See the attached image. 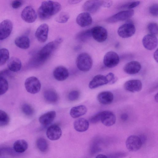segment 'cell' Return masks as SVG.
Instances as JSON below:
<instances>
[{"mask_svg": "<svg viewBox=\"0 0 158 158\" xmlns=\"http://www.w3.org/2000/svg\"><path fill=\"white\" fill-rule=\"evenodd\" d=\"M62 41V39L58 38L46 44L33 57L31 64L34 67H36L43 64Z\"/></svg>", "mask_w": 158, "mask_h": 158, "instance_id": "6da1fadb", "label": "cell"}, {"mask_svg": "<svg viewBox=\"0 0 158 158\" xmlns=\"http://www.w3.org/2000/svg\"><path fill=\"white\" fill-rule=\"evenodd\" d=\"M61 9V5L58 2L47 0L43 2L38 10V14L42 20L49 19L59 12Z\"/></svg>", "mask_w": 158, "mask_h": 158, "instance_id": "7a4b0ae2", "label": "cell"}, {"mask_svg": "<svg viewBox=\"0 0 158 158\" xmlns=\"http://www.w3.org/2000/svg\"><path fill=\"white\" fill-rule=\"evenodd\" d=\"M93 60L88 53L83 52L79 54L76 60V64L78 68L83 72L89 71L93 65Z\"/></svg>", "mask_w": 158, "mask_h": 158, "instance_id": "3957f363", "label": "cell"}, {"mask_svg": "<svg viewBox=\"0 0 158 158\" xmlns=\"http://www.w3.org/2000/svg\"><path fill=\"white\" fill-rule=\"evenodd\" d=\"M24 85L26 90L31 94L38 93L41 87L40 81L37 77L34 76L27 78L25 81Z\"/></svg>", "mask_w": 158, "mask_h": 158, "instance_id": "277c9868", "label": "cell"}, {"mask_svg": "<svg viewBox=\"0 0 158 158\" xmlns=\"http://www.w3.org/2000/svg\"><path fill=\"white\" fill-rule=\"evenodd\" d=\"M127 149L131 152H135L141 148L142 143L140 138L136 135H132L129 136L126 141Z\"/></svg>", "mask_w": 158, "mask_h": 158, "instance_id": "5b68a950", "label": "cell"}, {"mask_svg": "<svg viewBox=\"0 0 158 158\" xmlns=\"http://www.w3.org/2000/svg\"><path fill=\"white\" fill-rule=\"evenodd\" d=\"M134 14V11L133 10H122L108 18L106 20L110 23L123 21L131 18Z\"/></svg>", "mask_w": 158, "mask_h": 158, "instance_id": "8992f818", "label": "cell"}, {"mask_svg": "<svg viewBox=\"0 0 158 158\" xmlns=\"http://www.w3.org/2000/svg\"><path fill=\"white\" fill-rule=\"evenodd\" d=\"M135 28L131 23H127L121 26L118 30V35L123 38H128L132 36L135 34Z\"/></svg>", "mask_w": 158, "mask_h": 158, "instance_id": "52a82bcc", "label": "cell"}, {"mask_svg": "<svg viewBox=\"0 0 158 158\" xmlns=\"http://www.w3.org/2000/svg\"><path fill=\"white\" fill-rule=\"evenodd\" d=\"M119 61L118 54L113 51L107 52L105 55L103 62L104 65L109 68H113L117 66Z\"/></svg>", "mask_w": 158, "mask_h": 158, "instance_id": "ba28073f", "label": "cell"}, {"mask_svg": "<svg viewBox=\"0 0 158 158\" xmlns=\"http://www.w3.org/2000/svg\"><path fill=\"white\" fill-rule=\"evenodd\" d=\"M91 29L92 36L97 41L101 43L106 40L108 36L107 31L104 27L97 26Z\"/></svg>", "mask_w": 158, "mask_h": 158, "instance_id": "9c48e42d", "label": "cell"}, {"mask_svg": "<svg viewBox=\"0 0 158 158\" xmlns=\"http://www.w3.org/2000/svg\"><path fill=\"white\" fill-rule=\"evenodd\" d=\"M13 27V23L9 19L4 20L0 23V40H4L9 36Z\"/></svg>", "mask_w": 158, "mask_h": 158, "instance_id": "30bf717a", "label": "cell"}, {"mask_svg": "<svg viewBox=\"0 0 158 158\" xmlns=\"http://www.w3.org/2000/svg\"><path fill=\"white\" fill-rule=\"evenodd\" d=\"M21 15L24 21L29 23L34 22L37 18V15L35 10L30 6H26L23 10Z\"/></svg>", "mask_w": 158, "mask_h": 158, "instance_id": "8fae6325", "label": "cell"}, {"mask_svg": "<svg viewBox=\"0 0 158 158\" xmlns=\"http://www.w3.org/2000/svg\"><path fill=\"white\" fill-rule=\"evenodd\" d=\"M103 1L88 0L84 4L83 9L89 13L93 14L97 12L103 6Z\"/></svg>", "mask_w": 158, "mask_h": 158, "instance_id": "7c38bea8", "label": "cell"}, {"mask_svg": "<svg viewBox=\"0 0 158 158\" xmlns=\"http://www.w3.org/2000/svg\"><path fill=\"white\" fill-rule=\"evenodd\" d=\"M100 121L105 126H111L115 124L116 118L114 113L109 110H105L100 112Z\"/></svg>", "mask_w": 158, "mask_h": 158, "instance_id": "4fadbf2b", "label": "cell"}, {"mask_svg": "<svg viewBox=\"0 0 158 158\" xmlns=\"http://www.w3.org/2000/svg\"><path fill=\"white\" fill-rule=\"evenodd\" d=\"M49 27L46 23L40 25L36 29L35 35L37 40L41 43H44L47 40Z\"/></svg>", "mask_w": 158, "mask_h": 158, "instance_id": "5bb4252c", "label": "cell"}, {"mask_svg": "<svg viewBox=\"0 0 158 158\" xmlns=\"http://www.w3.org/2000/svg\"><path fill=\"white\" fill-rule=\"evenodd\" d=\"M144 47L149 50H152L156 48L157 45V39L155 35L147 34L145 35L142 40Z\"/></svg>", "mask_w": 158, "mask_h": 158, "instance_id": "9a60e30c", "label": "cell"}, {"mask_svg": "<svg viewBox=\"0 0 158 158\" xmlns=\"http://www.w3.org/2000/svg\"><path fill=\"white\" fill-rule=\"evenodd\" d=\"M142 87L141 81L138 79L129 80L124 84V88L126 90L133 93L140 91Z\"/></svg>", "mask_w": 158, "mask_h": 158, "instance_id": "2e32d148", "label": "cell"}, {"mask_svg": "<svg viewBox=\"0 0 158 158\" xmlns=\"http://www.w3.org/2000/svg\"><path fill=\"white\" fill-rule=\"evenodd\" d=\"M61 135V130L57 125L54 124L50 126L47 130V136L50 140H57L60 138Z\"/></svg>", "mask_w": 158, "mask_h": 158, "instance_id": "e0dca14e", "label": "cell"}, {"mask_svg": "<svg viewBox=\"0 0 158 158\" xmlns=\"http://www.w3.org/2000/svg\"><path fill=\"white\" fill-rule=\"evenodd\" d=\"M76 22L79 26L83 27L90 25L92 23V19L90 14L83 12L77 15Z\"/></svg>", "mask_w": 158, "mask_h": 158, "instance_id": "ac0fdd59", "label": "cell"}, {"mask_svg": "<svg viewBox=\"0 0 158 158\" xmlns=\"http://www.w3.org/2000/svg\"><path fill=\"white\" fill-rule=\"evenodd\" d=\"M140 64L136 61H132L126 64L123 68L124 71L129 74H134L138 73L141 69Z\"/></svg>", "mask_w": 158, "mask_h": 158, "instance_id": "d6986e66", "label": "cell"}, {"mask_svg": "<svg viewBox=\"0 0 158 158\" xmlns=\"http://www.w3.org/2000/svg\"><path fill=\"white\" fill-rule=\"evenodd\" d=\"M54 77L56 80L62 81L69 77V72L67 69L62 66H59L54 69L53 72Z\"/></svg>", "mask_w": 158, "mask_h": 158, "instance_id": "ffe728a7", "label": "cell"}, {"mask_svg": "<svg viewBox=\"0 0 158 158\" xmlns=\"http://www.w3.org/2000/svg\"><path fill=\"white\" fill-rule=\"evenodd\" d=\"M107 84L108 81L106 76L98 74L95 76L90 81L89 86L90 89H92Z\"/></svg>", "mask_w": 158, "mask_h": 158, "instance_id": "44dd1931", "label": "cell"}, {"mask_svg": "<svg viewBox=\"0 0 158 158\" xmlns=\"http://www.w3.org/2000/svg\"><path fill=\"white\" fill-rule=\"evenodd\" d=\"M97 98L101 103L103 105H109L113 102L114 96L112 93L110 91H104L98 94Z\"/></svg>", "mask_w": 158, "mask_h": 158, "instance_id": "7402d4cb", "label": "cell"}, {"mask_svg": "<svg viewBox=\"0 0 158 158\" xmlns=\"http://www.w3.org/2000/svg\"><path fill=\"white\" fill-rule=\"evenodd\" d=\"M54 111L48 112L41 115L39 118V121L42 125L46 126L51 124L56 116Z\"/></svg>", "mask_w": 158, "mask_h": 158, "instance_id": "603a6c76", "label": "cell"}, {"mask_svg": "<svg viewBox=\"0 0 158 158\" xmlns=\"http://www.w3.org/2000/svg\"><path fill=\"white\" fill-rule=\"evenodd\" d=\"M88 121L84 118H79L75 121L74 127L75 129L79 132H83L87 131L89 127Z\"/></svg>", "mask_w": 158, "mask_h": 158, "instance_id": "cb8c5ba5", "label": "cell"}, {"mask_svg": "<svg viewBox=\"0 0 158 158\" xmlns=\"http://www.w3.org/2000/svg\"><path fill=\"white\" fill-rule=\"evenodd\" d=\"M7 66L10 71L17 72L21 69L22 63L19 59L16 57H12L8 60Z\"/></svg>", "mask_w": 158, "mask_h": 158, "instance_id": "d4e9b609", "label": "cell"}, {"mask_svg": "<svg viewBox=\"0 0 158 158\" xmlns=\"http://www.w3.org/2000/svg\"><path fill=\"white\" fill-rule=\"evenodd\" d=\"M86 107L83 105L72 107L70 110V114L73 118H77L83 115L87 112Z\"/></svg>", "mask_w": 158, "mask_h": 158, "instance_id": "484cf974", "label": "cell"}, {"mask_svg": "<svg viewBox=\"0 0 158 158\" xmlns=\"http://www.w3.org/2000/svg\"><path fill=\"white\" fill-rule=\"evenodd\" d=\"M15 45L22 49H27L30 46V40L29 38L26 36H19L15 40Z\"/></svg>", "mask_w": 158, "mask_h": 158, "instance_id": "4316f807", "label": "cell"}, {"mask_svg": "<svg viewBox=\"0 0 158 158\" xmlns=\"http://www.w3.org/2000/svg\"><path fill=\"white\" fill-rule=\"evenodd\" d=\"M44 96L45 100L51 103H55L58 100V95L57 93L52 89H48L44 92Z\"/></svg>", "mask_w": 158, "mask_h": 158, "instance_id": "83f0119b", "label": "cell"}, {"mask_svg": "<svg viewBox=\"0 0 158 158\" xmlns=\"http://www.w3.org/2000/svg\"><path fill=\"white\" fill-rule=\"evenodd\" d=\"M27 143L23 139L16 140L13 145L14 150L18 153H23L28 148Z\"/></svg>", "mask_w": 158, "mask_h": 158, "instance_id": "f1b7e54d", "label": "cell"}, {"mask_svg": "<svg viewBox=\"0 0 158 158\" xmlns=\"http://www.w3.org/2000/svg\"><path fill=\"white\" fill-rule=\"evenodd\" d=\"M36 144L38 149L41 152H45L48 149V144L47 140L44 138L40 137L36 141Z\"/></svg>", "mask_w": 158, "mask_h": 158, "instance_id": "f546056e", "label": "cell"}, {"mask_svg": "<svg viewBox=\"0 0 158 158\" xmlns=\"http://www.w3.org/2000/svg\"><path fill=\"white\" fill-rule=\"evenodd\" d=\"M9 52L6 48L0 49V66L4 65L9 59Z\"/></svg>", "mask_w": 158, "mask_h": 158, "instance_id": "4dcf8cb0", "label": "cell"}, {"mask_svg": "<svg viewBox=\"0 0 158 158\" xmlns=\"http://www.w3.org/2000/svg\"><path fill=\"white\" fill-rule=\"evenodd\" d=\"M91 36V29L82 31L79 33L77 35V38L81 41L85 42L90 38Z\"/></svg>", "mask_w": 158, "mask_h": 158, "instance_id": "1f68e13d", "label": "cell"}, {"mask_svg": "<svg viewBox=\"0 0 158 158\" xmlns=\"http://www.w3.org/2000/svg\"><path fill=\"white\" fill-rule=\"evenodd\" d=\"M9 88L8 81L6 78L0 76V95L5 94Z\"/></svg>", "mask_w": 158, "mask_h": 158, "instance_id": "d6a6232c", "label": "cell"}, {"mask_svg": "<svg viewBox=\"0 0 158 158\" xmlns=\"http://www.w3.org/2000/svg\"><path fill=\"white\" fill-rule=\"evenodd\" d=\"M10 121V118L6 113L0 110V127L7 125Z\"/></svg>", "mask_w": 158, "mask_h": 158, "instance_id": "836d02e7", "label": "cell"}, {"mask_svg": "<svg viewBox=\"0 0 158 158\" xmlns=\"http://www.w3.org/2000/svg\"><path fill=\"white\" fill-rule=\"evenodd\" d=\"M21 110L23 113L28 116H31L34 113L33 108L31 105L27 103H24L22 105Z\"/></svg>", "mask_w": 158, "mask_h": 158, "instance_id": "e575fe53", "label": "cell"}, {"mask_svg": "<svg viewBox=\"0 0 158 158\" xmlns=\"http://www.w3.org/2000/svg\"><path fill=\"white\" fill-rule=\"evenodd\" d=\"M69 18L68 13L65 12H61L56 18V22L60 23H66Z\"/></svg>", "mask_w": 158, "mask_h": 158, "instance_id": "d590c367", "label": "cell"}, {"mask_svg": "<svg viewBox=\"0 0 158 158\" xmlns=\"http://www.w3.org/2000/svg\"><path fill=\"white\" fill-rule=\"evenodd\" d=\"M147 28L150 34L155 35L158 34V25L154 22L150 23L147 26Z\"/></svg>", "mask_w": 158, "mask_h": 158, "instance_id": "8d00e7d4", "label": "cell"}, {"mask_svg": "<svg viewBox=\"0 0 158 158\" xmlns=\"http://www.w3.org/2000/svg\"><path fill=\"white\" fill-rule=\"evenodd\" d=\"M80 95V92L77 90H73L70 91L68 94V99L71 101H74L77 100Z\"/></svg>", "mask_w": 158, "mask_h": 158, "instance_id": "74e56055", "label": "cell"}, {"mask_svg": "<svg viewBox=\"0 0 158 158\" xmlns=\"http://www.w3.org/2000/svg\"><path fill=\"white\" fill-rule=\"evenodd\" d=\"M140 3L139 1L129 2L123 4L120 7L121 8L131 9L138 6Z\"/></svg>", "mask_w": 158, "mask_h": 158, "instance_id": "f35d334b", "label": "cell"}, {"mask_svg": "<svg viewBox=\"0 0 158 158\" xmlns=\"http://www.w3.org/2000/svg\"><path fill=\"white\" fill-rule=\"evenodd\" d=\"M150 14L153 16L157 17L158 15V6L157 4H155L151 6L149 8Z\"/></svg>", "mask_w": 158, "mask_h": 158, "instance_id": "ab89813d", "label": "cell"}, {"mask_svg": "<svg viewBox=\"0 0 158 158\" xmlns=\"http://www.w3.org/2000/svg\"><path fill=\"white\" fill-rule=\"evenodd\" d=\"M106 77L108 80V84H114L116 82L117 80V78L112 73H108Z\"/></svg>", "mask_w": 158, "mask_h": 158, "instance_id": "60d3db41", "label": "cell"}, {"mask_svg": "<svg viewBox=\"0 0 158 158\" xmlns=\"http://www.w3.org/2000/svg\"><path fill=\"white\" fill-rule=\"evenodd\" d=\"M89 121L91 123H96L100 121V113L99 112L90 118Z\"/></svg>", "mask_w": 158, "mask_h": 158, "instance_id": "b9f144b4", "label": "cell"}, {"mask_svg": "<svg viewBox=\"0 0 158 158\" xmlns=\"http://www.w3.org/2000/svg\"><path fill=\"white\" fill-rule=\"evenodd\" d=\"M23 3V1L21 0H15L13 1L11 4L12 7L15 9L20 8Z\"/></svg>", "mask_w": 158, "mask_h": 158, "instance_id": "7bdbcfd3", "label": "cell"}, {"mask_svg": "<svg viewBox=\"0 0 158 158\" xmlns=\"http://www.w3.org/2000/svg\"><path fill=\"white\" fill-rule=\"evenodd\" d=\"M10 71L9 69H5L0 71V76L5 77L10 76Z\"/></svg>", "mask_w": 158, "mask_h": 158, "instance_id": "ee69618b", "label": "cell"}, {"mask_svg": "<svg viewBox=\"0 0 158 158\" xmlns=\"http://www.w3.org/2000/svg\"><path fill=\"white\" fill-rule=\"evenodd\" d=\"M125 154L123 153H117L111 155L110 158H121L124 157Z\"/></svg>", "mask_w": 158, "mask_h": 158, "instance_id": "f6af8a7d", "label": "cell"}, {"mask_svg": "<svg viewBox=\"0 0 158 158\" xmlns=\"http://www.w3.org/2000/svg\"><path fill=\"white\" fill-rule=\"evenodd\" d=\"M128 116L126 114H123L121 116V118L123 121H126L128 118Z\"/></svg>", "mask_w": 158, "mask_h": 158, "instance_id": "bcb514c9", "label": "cell"}, {"mask_svg": "<svg viewBox=\"0 0 158 158\" xmlns=\"http://www.w3.org/2000/svg\"><path fill=\"white\" fill-rule=\"evenodd\" d=\"M154 57L155 60L157 62L158 61V51L157 49L155 51L154 54Z\"/></svg>", "mask_w": 158, "mask_h": 158, "instance_id": "7dc6e473", "label": "cell"}, {"mask_svg": "<svg viewBox=\"0 0 158 158\" xmlns=\"http://www.w3.org/2000/svg\"><path fill=\"white\" fill-rule=\"evenodd\" d=\"M95 158H108L107 156L104 155L99 154Z\"/></svg>", "mask_w": 158, "mask_h": 158, "instance_id": "c3c4849f", "label": "cell"}, {"mask_svg": "<svg viewBox=\"0 0 158 158\" xmlns=\"http://www.w3.org/2000/svg\"><path fill=\"white\" fill-rule=\"evenodd\" d=\"M81 1L80 0H70L68 1V2L71 4H74L79 3Z\"/></svg>", "mask_w": 158, "mask_h": 158, "instance_id": "681fc988", "label": "cell"}, {"mask_svg": "<svg viewBox=\"0 0 158 158\" xmlns=\"http://www.w3.org/2000/svg\"><path fill=\"white\" fill-rule=\"evenodd\" d=\"M155 99L156 101L157 102L158 101V95H157V94H156L155 95Z\"/></svg>", "mask_w": 158, "mask_h": 158, "instance_id": "f907efd6", "label": "cell"}]
</instances>
